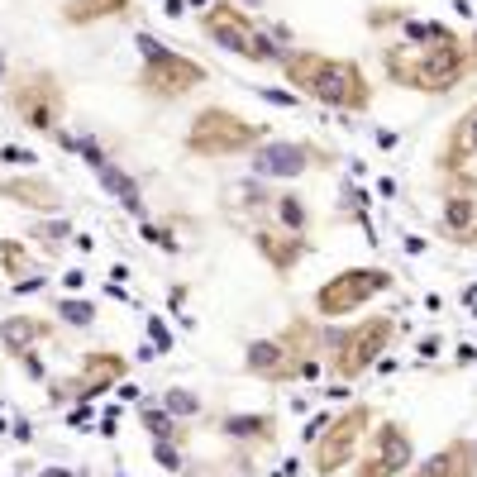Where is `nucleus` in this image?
Masks as SVG:
<instances>
[{"label":"nucleus","instance_id":"10","mask_svg":"<svg viewBox=\"0 0 477 477\" xmlns=\"http://www.w3.org/2000/svg\"><path fill=\"white\" fill-rule=\"evenodd\" d=\"M34 239H43V248L57 253L62 243H67V225H53V229H34Z\"/></svg>","mask_w":477,"mask_h":477},{"label":"nucleus","instance_id":"9","mask_svg":"<svg viewBox=\"0 0 477 477\" xmlns=\"http://www.w3.org/2000/svg\"><path fill=\"white\" fill-rule=\"evenodd\" d=\"M124 5H129V0H86V5H81V20H91V15H110V10L124 15Z\"/></svg>","mask_w":477,"mask_h":477},{"label":"nucleus","instance_id":"13","mask_svg":"<svg viewBox=\"0 0 477 477\" xmlns=\"http://www.w3.org/2000/svg\"><path fill=\"white\" fill-rule=\"evenodd\" d=\"M468 215H473L468 201H453V206H449V225H468Z\"/></svg>","mask_w":477,"mask_h":477},{"label":"nucleus","instance_id":"17","mask_svg":"<svg viewBox=\"0 0 477 477\" xmlns=\"http://www.w3.org/2000/svg\"><path fill=\"white\" fill-rule=\"evenodd\" d=\"M43 477H72V473H67V468H53V473H43Z\"/></svg>","mask_w":477,"mask_h":477},{"label":"nucleus","instance_id":"11","mask_svg":"<svg viewBox=\"0 0 477 477\" xmlns=\"http://www.w3.org/2000/svg\"><path fill=\"white\" fill-rule=\"evenodd\" d=\"M143 239H148V243H158V248H167V253H177V239L167 234V229H153V225H143Z\"/></svg>","mask_w":477,"mask_h":477},{"label":"nucleus","instance_id":"12","mask_svg":"<svg viewBox=\"0 0 477 477\" xmlns=\"http://www.w3.org/2000/svg\"><path fill=\"white\" fill-rule=\"evenodd\" d=\"M477 148V110L463 120V143H458V153H473Z\"/></svg>","mask_w":477,"mask_h":477},{"label":"nucleus","instance_id":"4","mask_svg":"<svg viewBox=\"0 0 477 477\" xmlns=\"http://www.w3.org/2000/svg\"><path fill=\"white\" fill-rule=\"evenodd\" d=\"M0 191H5V196H20V206H43V211L57 206L53 191H48V186H34V182H5Z\"/></svg>","mask_w":477,"mask_h":477},{"label":"nucleus","instance_id":"14","mask_svg":"<svg viewBox=\"0 0 477 477\" xmlns=\"http://www.w3.org/2000/svg\"><path fill=\"white\" fill-rule=\"evenodd\" d=\"M167 406H172V411H196V397H186V392H172V397H167Z\"/></svg>","mask_w":477,"mask_h":477},{"label":"nucleus","instance_id":"3","mask_svg":"<svg viewBox=\"0 0 477 477\" xmlns=\"http://www.w3.org/2000/svg\"><path fill=\"white\" fill-rule=\"evenodd\" d=\"M101 182H106L110 191L120 196V206H124L129 215H143V196H138V186H134L129 177L120 172V167H101Z\"/></svg>","mask_w":477,"mask_h":477},{"label":"nucleus","instance_id":"16","mask_svg":"<svg viewBox=\"0 0 477 477\" xmlns=\"http://www.w3.org/2000/svg\"><path fill=\"white\" fill-rule=\"evenodd\" d=\"M5 158L10 162H34V153H24V148H5Z\"/></svg>","mask_w":477,"mask_h":477},{"label":"nucleus","instance_id":"7","mask_svg":"<svg viewBox=\"0 0 477 477\" xmlns=\"http://www.w3.org/2000/svg\"><path fill=\"white\" fill-rule=\"evenodd\" d=\"M57 315L72 320V325H91L96 311H91V301H62V306H57Z\"/></svg>","mask_w":477,"mask_h":477},{"label":"nucleus","instance_id":"15","mask_svg":"<svg viewBox=\"0 0 477 477\" xmlns=\"http://www.w3.org/2000/svg\"><path fill=\"white\" fill-rule=\"evenodd\" d=\"M148 334H153V339H158V348H167V344H172V334H167V329H162L158 320H148Z\"/></svg>","mask_w":477,"mask_h":477},{"label":"nucleus","instance_id":"2","mask_svg":"<svg viewBox=\"0 0 477 477\" xmlns=\"http://www.w3.org/2000/svg\"><path fill=\"white\" fill-rule=\"evenodd\" d=\"M306 167H311V148H301V143H272L258 153V172H267V177H296Z\"/></svg>","mask_w":477,"mask_h":477},{"label":"nucleus","instance_id":"6","mask_svg":"<svg viewBox=\"0 0 477 477\" xmlns=\"http://www.w3.org/2000/svg\"><path fill=\"white\" fill-rule=\"evenodd\" d=\"M277 211H282V220H287L292 229H306V220H311V215H306V206H301L296 196H282V201H277Z\"/></svg>","mask_w":477,"mask_h":477},{"label":"nucleus","instance_id":"1","mask_svg":"<svg viewBox=\"0 0 477 477\" xmlns=\"http://www.w3.org/2000/svg\"><path fill=\"white\" fill-rule=\"evenodd\" d=\"M311 86V96H320V101H329V106H344V101H363V81H358V72L353 67H344V62H315V77L306 81Z\"/></svg>","mask_w":477,"mask_h":477},{"label":"nucleus","instance_id":"5","mask_svg":"<svg viewBox=\"0 0 477 477\" xmlns=\"http://www.w3.org/2000/svg\"><path fill=\"white\" fill-rule=\"evenodd\" d=\"M225 429L239 434V439H248V434H263L267 420H263V415H234V420H225Z\"/></svg>","mask_w":477,"mask_h":477},{"label":"nucleus","instance_id":"8","mask_svg":"<svg viewBox=\"0 0 477 477\" xmlns=\"http://www.w3.org/2000/svg\"><path fill=\"white\" fill-rule=\"evenodd\" d=\"M143 425H148V434H153V439H172V434H177L172 420H167L162 411H153V406H143Z\"/></svg>","mask_w":477,"mask_h":477}]
</instances>
